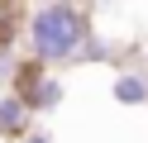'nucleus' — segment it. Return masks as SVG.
I'll return each mask as SVG.
<instances>
[{
    "label": "nucleus",
    "instance_id": "nucleus-1",
    "mask_svg": "<svg viewBox=\"0 0 148 143\" xmlns=\"http://www.w3.org/2000/svg\"><path fill=\"white\" fill-rule=\"evenodd\" d=\"M81 34H86V24L67 5H48L34 14V53L38 57H72L81 48Z\"/></svg>",
    "mask_w": 148,
    "mask_h": 143
}]
</instances>
